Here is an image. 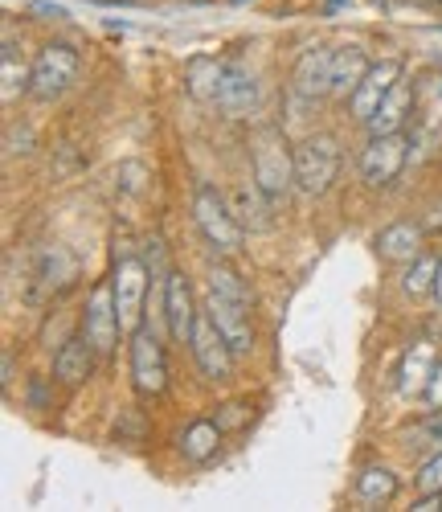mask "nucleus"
<instances>
[{
    "label": "nucleus",
    "instance_id": "dca6fc26",
    "mask_svg": "<svg viewBox=\"0 0 442 512\" xmlns=\"http://www.w3.org/2000/svg\"><path fill=\"white\" fill-rule=\"evenodd\" d=\"M33 275H37L41 291H66L78 279V259H74L66 246L50 242V246H41L33 254Z\"/></svg>",
    "mask_w": 442,
    "mask_h": 512
},
{
    "label": "nucleus",
    "instance_id": "39448f33",
    "mask_svg": "<svg viewBox=\"0 0 442 512\" xmlns=\"http://www.w3.org/2000/svg\"><path fill=\"white\" fill-rule=\"evenodd\" d=\"M148 263L144 259H119L111 271V291H115V312H119V328L123 336L140 332L148 320Z\"/></svg>",
    "mask_w": 442,
    "mask_h": 512
},
{
    "label": "nucleus",
    "instance_id": "bb28decb",
    "mask_svg": "<svg viewBox=\"0 0 442 512\" xmlns=\"http://www.w3.org/2000/svg\"><path fill=\"white\" fill-rule=\"evenodd\" d=\"M406 447H410L414 459H430V455H438V451H442V414L418 422L414 431L406 435Z\"/></svg>",
    "mask_w": 442,
    "mask_h": 512
},
{
    "label": "nucleus",
    "instance_id": "b1692460",
    "mask_svg": "<svg viewBox=\"0 0 442 512\" xmlns=\"http://www.w3.org/2000/svg\"><path fill=\"white\" fill-rule=\"evenodd\" d=\"M217 443H221V422L197 418V422L185 426V435H181V455H185L189 463H205V459L217 451Z\"/></svg>",
    "mask_w": 442,
    "mask_h": 512
},
{
    "label": "nucleus",
    "instance_id": "c85d7f7f",
    "mask_svg": "<svg viewBox=\"0 0 442 512\" xmlns=\"http://www.w3.org/2000/svg\"><path fill=\"white\" fill-rule=\"evenodd\" d=\"M115 181H119V189H123L127 197H140V193L148 189V168H144L140 160H123V164L115 168Z\"/></svg>",
    "mask_w": 442,
    "mask_h": 512
},
{
    "label": "nucleus",
    "instance_id": "f704fd0d",
    "mask_svg": "<svg viewBox=\"0 0 442 512\" xmlns=\"http://www.w3.org/2000/svg\"><path fill=\"white\" fill-rule=\"evenodd\" d=\"M0 373H5V377H0V386H13V377H17V365H13V349H5V361H0Z\"/></svg>",
    "mask_w": 442,
    "mask_h": 512
},
{
    "label": "nucleus",
    "instance_id": "7ed1b4c3",
    "mask_svg": "<svg viewBox=\"0 0 442 512\" xmlns=\"http://www.w3.org/2000/svg\"><path fill=\"white\" fill-rule=\"evenodd\" d=\"M78 50L66 46V41H50V46H41L33 66H29V95L37 103H54L70 91V82L78 78Z\"/></svg>",
    "mask_w": 442,
    "mask_h": 512
},
{
    "label": "nucleus",
    "instance_id": "4468645a",
    "mask_svg": "<svg viewBox=\"0 0 442 512\" xmlns=\"http://www.w3.org/2000/svg\"><path fill=\"white\" fill-rule=\"evenodd\" d=\"M438 369V353H434V340L422 336L414 340V345L402 353V365H397V390H402L406 398H422L430 377Z\"/></svg>",
    "mask_w": 442,
    "mask_h": 512
},
{
    "label": "nucleus",
    "instance_id": "f03ea898",
    "mask_svg": "<svg viewBox=\"0 0 442 512\" xmlns=\"http://www.w3.org/2000/svg\"><path fill=\"white\" fill-rule=\"evenodd\" d=\"M193 222L205 234V242L217 254H238L246 242V226L238 222V213L230 205V197L221 193L217 185H197L193 193Z\"/></svg>",
    "mask_w": 442,
    "mask_h": 512
},
{
    "label": "nucleus",
    "instance_id": "7c9ffc66",
    "mask_svg": "<svg viewBox=\"0 0 442 512\" xmlns=\"http://www.w3.org/2000/svg\"><path fill=\"white\" fill-rule=\"evenodd\" d=\"M418 488H422V492H442V451L430 455V459H422V467H418Z\"/></svg>",
    "mask_w": 442,
    "mask_h": 512
},
{
    "label": "nucleus",
    "instance_id": "ddd939ff",
    "mask_svg": "<svg viewBox=\"0 0 442 512\" xmlns=\"http://www.w3.org/2000/svg\"><path fill=\"white\" fill-rule=\"evenodd\" d=\"M254 103H258V78H254V70L242 58H230L226 78H221V91H217V107L226 111L230 119H242V115L254 111Z\"/></svg>",
    "mask_w": 442,
    "mask_h": 512
},
{
    "label": "nucleus",
    "instance_id": "cd10ccee",
    "mask_svg": "<svg viewBox=\"0 0 442 512\" xmlns=\"http://www.w3.org/2000/svg\"><path fill=\"white\" fill-rule=\"evenodd\" d=\"M0 78H5V87H0L5 103H13L21 91H29V70H25V62H17V46H13V41H5V58H0Z\"/></svg>",
    "mask_w": 442,
    "mask_h": 512
},
{
    "label": "nucleus",
    "instance_id": "f3484780",
    "mask_svg": "<svg viewBox=\"0 0 442 512\" xmlns=\"http://www.w3.org/2000/svg\"><path fill=\"white\" fill-rule=\"evenodd\" d=\"M410 111H414V91H410V82L402 78V82H397V87L381 99V107L373 111V119L365 123L369 136H393V132H402L406 119H410Z\"/></svg>",
    "mask_w": 442,
    "mask_h": 512
},
{
    "label": "nucleus",
    "instance_id": "4c0bfd02",
    "mask_svg": "<svg viewBox=\"0 0 442 512\" xmlns=\"http://www.w3.org/2000/svg\"><path fill=\"white\" fill-rule=\"evenodd\" d=\"M328 5H332V9H336V5H344V0H328Z\"/></svg>",
    "mask_w": 442,
    "mask_h": 512
},
{
    "label": "nucleus",
    "instance_id": "6ab92c4d",
    "mask_svg": "<svg viewBox=\"0 0 442 512\" xmlns=\"http://www.w3.org/2000/svg\"><path fill=\"white\" fill-rule=\"evenodd\" d=\"M95 353L99 349L86 336L66 340V345L58 349V357H54V377L66 381V386H82V381L91 377V369H95Z\"/></svg>",
    "mask_w": 442,
    "mask_h": 512
},
{
    "label": "nucleus",
    "instance_id": "c756f323",
    "mask_svg": "<svg viewBox=\"0 0 442 512\" xmlns=\"http://www.w3.org/2000/svg\"><path fill=\"white\" fill-rule=\"evenodd\" d=\"M33 127L29 123H9V132H5V156H25L33 152Z\"/></svg>",
    "mask_w": 442,
    "mask_h": 512
},
{
    "label": "nucleus",
    "instance_id": "5701e85b",
    "mask_svg": "<svg viewBox=\"0 0 442 512\" xmlns=\"http://www.w3.org/2000/svg\"><path fill=\"white\" fill-rule=\"evenodd\" d=\"M393 496H397V476L389 472V467H381V463L361 467V476H357V500L365 508H385Z\"/></svg>",
    "mask_w": 442,
    "mask_h": 512
},
{
    "label": "nucleus",
    "instance_id": "393cba45",
    "mask_svg": "<svg viewBox=\"0 0 442 512\" xmlns=\"http://www.w3.org/2000/svg\"><path fill=\"white\" fill-rule=\"evenodd\" d=\"M209 291H217L221 300H230V304L250 308V287H246L242 275H238L234 267H226V263H213V267H209Z\"/></svg>",
    "mask_w": 442,
    "mask_h": 512
},
{
    "label": "nucleus",
    "instance_id": "1a4fd4ad",
    "mask_svg": "<svg viewBox=\"0 0 442 512\" xmlns=\"http://www.w3.org/2000/svg\"><path fill=\"white\" fill-rule=\"evenodd\" d=\"M82 336L99 349V357L115 353L123 328H119V312H115V291H111V283H99V287L91 291V300H86V312H82Z\"/></svg>",
    "mask_w": 442,
    "mask_h": 512
},
{
    "label": "nucleus",
    "instance_id": "a211bd4d",
    "mask_svg": "<svg viewBox=\"0 0 442 512\" xmlns=\"http://www.w3.org/2000/svg\"><path fill=\"white\" fill-rule=\"evenodd\" d=\"M226 58H213V54H197L189 58L185 66V91L197 99V103H217V91H221V78H226Z\"/></svg>",
    "mask_w": 442,
    "mask_h": 512
},
{
    "label": "nucleus",
    "instance_id": "72a5a7b5",
    "mask_svg": "<svg viewBox=\"0 0 442 512\" xmlns=\"http://www.w3.org/2000/svg\"><path fill=\"white\" fill-rule=\"evenodd\" d=\"M434 508H442V492H422L414 500V512H434Z\"/></svg>",
    "mask_w": 442,
    "mask_h": 512
},
{
    "label": "nucleus",
    "instance_id": "9d476101",
    "mask_svg": "<svg viewBox=\"0 0 442 512\" xmlns=\"http://www.w3.org/2000/svg\"><path fill=\"white\" fill-rule=\"evenodd\" d=\"M402 82V62H393V58H385V62H373L369 70H365V78H361V87L348 95V111H352V119H361V123H369L373 119V111L381 107V99Z\"/></svg>",
    "mask_w": 442,
    "mask_h": 512
},
{
    "label": "nucleus",
    "instance_id": "2eb2a0df",
    "mask_svg": "<svg viewBox=\"0 0 442 512\" xmlns=\"http://www.w3.org/2000/svg\"><path fill=\"white\" fill-rule=\"evenodd\" d=\"M205 312L213 316V324L221 328V336L230 340V349L242 357V353H250L254 349V328H250V308H242V304H230V300H221L217 291H209L205 295Z\"/></svg>",
    "mask_w": 442,
    "mask_h": 512
},
{
    "label": "nucleus",
    "instance_id": "9b49d317",
    "mask_svg": "<svg viewBox=\"0 0 442 512\" xmlns=\"http://www.w3.org/2000/svg\"><path fill=\"white\" fill-rule=\"evenodd\" d=\"M291 91L307 103L328 99L332 95V50H324V46L303 50L295 70H291Z\"/></svg>",
    "mask_w": 442,
    "mask_h": 512
},
{
    "label": "nucleus",
    "instance_id": "0eeeda50",
    "mask_svg": "<svg viewBox=\"0 0 442 512\" xmlns=\"http://www.w3.org/2000/svg\"><path fill=\"white\" fill-rule=\"evenodd\" d=\"M131 381H136V394L140 398H160L168 386V361H164V345L152 328L131 332Z\"/></svg>",
    "mask_w": 442,
    "mask_h": 512
},
{
    "label": "nucleus",
    "instance_id": "473e14b6",
    "mask_svg": "<svg viewBox=\"0 0 442 512\" xmlns=\"http://www.w3.org/2000/svg\"><path fill=\"white\" fill-rule=\"evenodd\" d=\"M434 410H442V361H438V369H434V377H430V386H426V394H422Z\"/></svg>",
    "mask_w": 442,
    "mask_h": 512
},
{
    "label": "nucleus",
    "instance_id": "c9c22d12",
    "mask_svg": "<svg viewBox=\"0 0 442 512\" xmlns=\"http://www.w3.org/2000/svg\"><path fill=\"white\" fill-rule=\"evenodd\" d=\"M434 300L442 304V267H438V283H434Z\"/></svg>",
    "mask_w": 442,
    "mask_h": 512
},
{
    "label": "nucleus",
    "instance_id": "20e7f679",
    "mask_svg": "<svg viewBox=\"0 0 442 512\" xmlns=\"http://www.w3.org/2000/svg\"><path fill=\"white\" fill-rule=\"evenodd\" d=\"M340 173V144L332 136H307L295 144V189L307 197H324Z\"/></svg>",
    "mask_w": 442,
    "mask_h": 512
},
{
    "label": "nucleus",
    "instance_id": "f8f14e48",
    "mask_svg": "<svg viewBox=\"0 0 442 512\" xmlns=\"http://www.w3.org/2000/svg\"><path fill=\"white\" fill-rule=\"evenodd\" d=\"M164 308H168V336L176 345H189L193 340V324H197V304H193V287L181 271H168L164 279Z\"/></svg>",
    "mask_w": 442,
    "mask_h": 512
},
{
    "label": "nucleus",
    "instance_id": "412c9836",
    "mask_svg": "<svg viewBox=\"0 0 442 512\" xmlns=\"http://www.w3.org/2000/svg\"><path fill=\"white\" fill-rule=\"evenodd\" d=\"M377 250H381V259H389V263H414L422 254V226H414V222L385 226L377 234Z\"/></svg>",
    "mask_w": 442,
    "mask_h": 512
},
{
    "label": "nucleus",
    "instance_id": "423d86ee",
    "mask_svg": "<svg viewBox=\"0 0 442 512\" xmlns=\"http://www.w3.org/2000/svg\"><path fill=\"white\" fill-rule=\"evenodd\" d=\"M406 160H410V140H406V132L369 136V148L361 152V181H365L369 189H389L397 177L406 173Z\"/></svg>",
    "mask_w": 442,
    "mask_h": 512
},
{
    "label": "nucleus",
    "instance_id": "a878e982",
    "mask_svg": "<svg viewBox=\"0 0 442 512\" xmlns=\"http://www.w3.org/2000/svg\"><path fill=\"white\" fill-rule=\"evenodd\" d=\"M438 259H430V254H418V259L406 267L402 275V287L406 295H414V300H422V295H434V283H438Z\"/></svg>",
    "mask_w": 442,
    "mask_h": 512
},
{
    "label": "nucleus",
    "instance_id": "2f4dec72",
    "mask_svg": "<svg viewBox=\"0 0 442 512\" xmlns=\"http://www.w3.org/2000/svg\"><path fill=\"white\" fill-rule=\"evenodd\" d=\"M217 422H221V431H226V426H242L246 422V406L242 402H226L221 414H217Z\"/></svg>",
    "mask_w": 442,
    "mask_h": 512
},
{
    "label": "nucleus",
    "instance_id": "6e6552de",
    "mask_svg": "<svg viewBox=\"0 0 442 512\" xmlns=\"http://www.w3.org/2000/svg\"><path fill=\"white\" fill-rule=\"evenodd\" d=\"M189 349H193V361L201 369L205 381H226L230 369H234V349H230V340L221 336V328L213 324V316L201 308L197 324H193V340H189Z\"/></svg>",
    "mask_w": 442,
    "mask_h": 512
},
{
    "label": "nucleus",
    "instance_id": "e433bc0d",
    "mask_svg": "<svg viewBox=\"0 0 442 512\" xmlns=\"http://www.w3.org/2000/svg\"><path fill=\"white\" fill-rule=\"evenodd\" d=\"M430 332H434V336H442V312L434 316V324H430Z\"/></svg>",
    "mask_w": 442,
    "mask_h": 512
},
{
    "label": "nucleus",
    "instance_id": "4be33fe9",
    "mask_svg": "<svg viewBox=\"0 0 442 512\" xmlns=\"http://www.w3.org/2000/svg\"><path fill=\"white\" fill-rule=\"evenodd\" d=\"M230 205H234V213H238V222L246 226V230H271L275 226V218H271V197L262 193L254 181L250 185H238L234 193H230Z\"/></svg>",
    "mask_w": 442,
    "mask_h": 512
},
{
    "label": "nucleus",
    "instance_id": "f257e3e1",
    "mask_svg": "<svg viewBox=\"0 0 442 512\" xmlns=\"http://www.w3.org/2000/svg\"><path fill=\"white\" fill-rule=\"evenodd\" d=\"M250 168H254V185L267 193L271 201H283L287 189L295 185V148H287L283 132L271 127H258L250 140Z\"/></svg>",
    "mask_w": 442,
    "mask_h": 512
},
{
    "label": "nucleus",
    "instance_id": "aec40b11",
    "mask_svg": "<svg viewBox=\"0 0 442 512\" xmlns=\"http://www.w3.org/2000/svg\"><path fill=\"white\" fill-rule=\"evenodd\" d=\"M369 66H373V62L365 58L361 46H336V50H332V95H336V99H348L352 91L361 87V78H365Z\"/></svg>",
    "mask_w": 442,
    "mask_h": 512
}]
</instances>
